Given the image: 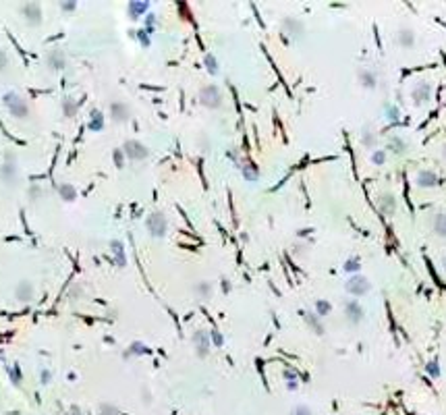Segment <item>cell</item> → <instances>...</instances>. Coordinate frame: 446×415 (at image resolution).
I'll list each match as a JSON object with an SVG mask.
<instances>
[{
    "instance_id": "6da1fadb",
    "label": "cell",
    "mask_w": 446,
    "mask_h": 415,
    "mask_svg": "<svg viewBox=\"0 0 446 415\" xmlns=\"http://www.w3.org/2000/svg\"><path fill=\"white\" fill-rule=\"evenodd\" d=\"M430 100H432V85L428 81H417L411 87V102L415 106H426Z\"/></svg>"
},
{
    "instance_id": "7a4b0ae2",
    "label": "cell",
    "mask_w": 446,
    "mask_h": 415,
    "mask_svg": "<svg viewBox=\"0 0 446 415\" xmlns=\"http://www.w3.org/2000/svg\"><path fill=\"white\" fill-rule=\"evenodd\" d=\"M375 204H378V210L384 216H394V212H396V195L392 191H382L378 198H375Z\"/></svg>"
},
{
    "instance_id": "3957f363",
    "label": "cell",
    "mask_w": 446,
    "mask_h": 415,
    "mask_svg": "<svg viewBox=\"0 0 446 415\" xmlns=\"http://www.w3.org/2000/svg\"><path fill=\"white\" fill-rule=\"evenodd\" d=\"M415 185L419 189H434L438 185V175L434 170H430V168H421V170H417V175H415Z\"/></svg>"
},
{
    "instance_id": "277c9868",
    "label": "cell",
    "mask_w": 446,
    "mask_h": 415,
    "mask_svg": "<svg viewBox=\"0 0 446 415\" xmlns=\"http://www.w3.org/2000/svg\"><path fill=\"white\" fill-rule=\"evenodd\" d=\"M370 280L366 278V276H361V274H357V276H353L349 282H347V291L351 293V295H355V297H361V295H366L368 291H370Z\"/></svg>"
},
{
    "instance_id": "5b68a950",
    "label": "cell",
    "mask_w": 446,
    "mask_h": 415,
    "mask_svg": "<svg viewBox=\"0 0 446 415\" xmlns=\"http://www.w3.org/2000/svg\"><path fill=\"white\" fill-rule=\"evenodd\" d=\"M386 149H388L392 156H405L409 152V143L405 141V137H401V135H390L388 143H386Z\"/></svg>"
},
{
    "instance_id": "8992f818",
    "label": "cell",
    "mask_w": 446,
    "mask_h": 415,
    "mask_svg": "<svg viewBox=\"0 0 446 415\" xmlns=\"http://www.w3.org/2000/svg\"><path fill=\"white\" fill-rule=\"evenodd\" d=\"M430 228H432V233L436 235V237L446 239V212L432 214V218H430Z\"/></svg>"
},
{
    "instance_id": "52a82bcc",
    "label": "cell",
    "mask_w": 446,
    "mask_h": 415,
    "mask_svg": "<svg viewBox=\"0 0 446 415\" xmlns=\"http://www.w3.org/2000/svg\"><path fill=\"white\" fill-rule=\"evenodd\" d=\"M396 44L401 46V48H409V46H413L415 44V31L409 29V27L398 29V33H396Z\"/></svg>"
},
{
    "instance_id": "ba28073f",
    "label": "cell",
    "mask_w": 446,
    "mask_h": 415,
    "mask_svg": "<svg viewBox=\"0 0 446 415\" xmlns=\"http://www.w3.org/2000/svg\"><path fill=\"white\" fill-rule=\"evenodd\" d=\"M345 314L349 316L351 322H355V324H357V322L363 318V309H361V305H359L357 301H349V303L345 305Z\"/></svg>"
},
{
    "instance_id": "9c48e42d",
    "label": "cell",
    "mask_w": 446,
    "mask_h": 415,
    "mask_svg": "<svg viewBox=\"0 0 446 415\" xmlns=\"http://www.w3.org/2000/svg\"><path fill=\"white\" fill-rule=\"evenodd\" d=\"M359 81H361L363 87L373 89L375 83H378V77H375V73L370 71V69H363V71H359Z\"/></svg>"
},
{
    "instance_id": "30bf717a",
    "label": "cell",
    "mask_w": 446,
    "mask_h": 415,
    "mask_svg": "<svg viewBox=\"0 0 446 415\" xmlns=\"http://www.w3.org/2000/svg\"><path fill=\"white\" fill-rule=\"evenodd\" d=\"M375 141H378V137H375V133L372 129H366V133L361 135V143L366 147H375Z\"/></svg>"
},
{
    "instance_id": "8fae6325",
    "label": "cell",
    "mask_w": 446,
    "mask_h": 415,
    "mask_svg": "<svg viewBox=\"0 0 446 415\" xmlns=\"http://www.w3.org/2000/svg\"><path fill=\"white\" fill-rule=\"evenodd\" d=\"M372 162L373 164H384L386 162V149H373V156H372Z\"/></svg>"
},
{
    "instance_id": "7c38bea8",
    "label": "cell",
    "mask_w": 446,
    "mask_h": 415,
    "mask_svg": "<svg viewBox=\"0 0 446 415\" xmlns=\"http://www.w3.org/2000/svg\"><path fill=\"white\" fill-rule=\"evenodd\" d=\"M386 117H388L390 123H394V121H398V117H401V112H398L396 106H388L386 108Z\"/></svg>"
},
{
    "instance_id": "4fadbf2b",
    "label": "cell",
    "mask_w": 446,
    "mask_h": 415,
    "mask_svg": "<svg viewBox=\"0 0 446 415\" xmlns=\"http://www.w3.org/2000/svg\"><path fill=\"white\" fill-rule=\"evenodd\" d=\"M293 415H311V411L307 409V407H297V409H293Z\"/></svg>"
},
{
    "instance_id": "5bb4252c",
    "label": "cell",
    "mask_w": 446,
    "mask_h": 415,
    "mask_svg": "<svg viewBox=\"0 0 446 415\" xmlns=\"http://www.w3.org/2000/svg\"><path fill=\"white\" fill-rule=\"evenodd\" d=\"M430 370H432V374H434V376H438V367H436V361H432V363H430L428 372H430Z\"/></svg>"
},
{
    "instance_id": "9a60e30c",
    "label": "cell",
    "mask_w": 446,
    "mask_h": 415,
    "mask_svg": "<svg viewBox=\"0 0 446 415\" xmlns=\"http://www.w3.org/2000/svg\"><path fill=\"white\" fill-rule=\"evenodd\" d=\"M349 270H357L359 266H357V262H349V266H347Z\"/></svg>"
},
{
    "instance_id": "2e32d148",
    "label": "cell",
    "mask_w": 446,
    "mask_h": 415,
    "mask_svg": "<svg viewBox=\"0 0 446 415\" xmlns=\"http://www.w3.org/2000/svg\"><path fill=\"white\" fill-rule=\"evenodd\" d=\"M442 158H444V160H446V143H444V145H442Z\"/></svg>"
},
{
    "instance_id": "e0dca14e",
    "label": "cell",
    "mask_w": 446,
    "mask_h": 415,
    "mask_svg": "<svg viewBox=\"0 0 446 415\" xmlns=\"http://www.w3.org/2000/svg\"><path fill=\"white\" fill-rule=\"evenodd\" d=\"M442 268H444V272H446V256L442 258Z\"/></svg>"
}]
</instances>
